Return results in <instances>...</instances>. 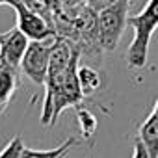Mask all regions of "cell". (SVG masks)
Here are the masks:
<instances>
[{
    "mask_svg": "<svg viewBox=\"0 0 158 158\" xmlns=\"http://www.w3.org/2000/svg\"><path fill=\"white\" fill-rule=\"evenodd\" d=\"M134 30V39L127 50V63L130 69H143L149 61V45L154 30L158 28V0H149L145 8L128 17Z\"/></svg>",
    "mask_w": 158,
    "mask_h": 158,
    "instance_id": "obj_1",
    "label": "cell"
},
{
    "mask_svg": "<svg viewBox=\"0 0 158 158\" xmlns=\"http://www.w3.org/2000/svg\"><path fill=\"white\" fill-rule=\"evenodd\" d=\"M128 10L130 0H117L110 8L97 13V34L102 50L112 52L117 48L125 26L128 24Z\"/></svg>",
    "mask_w": 158,
    "mask_h": 158,
    "instance_id": "obj_2",
    "label": "cell"
},
{
    "mask_svg": "<svg viewBox=\"0 0 158 158\" xmlns=\"http://www.w3.org/2000/svg\"><path fill=\"white\" fill-rule=\"evenodd\" d=\"M8 6L15 10L17 15V28L30 39V41H45L50 37H56V28L54 24L43 17L41 13L34 11L28 8L23 0H8Z\"/></svg>",
    "mask_w": 158,
    "mask_h": 158,
    "instance_id": "obj_3",
    "label": "cell"
},
{
    "mask_svg": "<svg viewBox=\"0 0 158 158\" xmlns=\"http://www.w3.org/2000/svg\"><path fill=\"white\" fill-rule=\"evenodd\" d=\"M54 41H56V37H50L45 41H30V45L24 52V58L21 61V71L35 86H45V82H47L50 52H52Z\"/></svg>",
    "mask_w": 158,
    "mask_h": 158,
    "instance_id": "obj_4",
    "label": "cell"
},
{
    "mask_svg": "<svg viewBox=\"0 0 158 158\" xmlns=\"http://www.w3.org/2000/svg\"><path fill=\"white\" fill-rule=\"evenodd\" d=\"M30 45V39L15 26L8 32L0 34V56H2V63L21 69V61L24 58V52Z\"/></svg>",
    "mask_w": 158,
    "mask_h": 158,
    "instance_id": "obj_5",
    "label": "cell"
},
{
    "mask_svg": "<svg viewBox=\"0 0 158 158\" xmlns=\"http://www.w3.org/2000/svg\"><path fill=\"white\" fill-rule=\"evenodd\" d=\"M17 73H19V69H13L6 63L0 65V115L8 110V106L15 95L17 82H19Z\"/></svg>",
    "mask_w": 158,
    "mask_h": 158,
    "instance_id": "obj_6",
    "label": "cell"
},
{
    "mask_svg": "<svg viewBox=\"0 0 158 158\" xmlns=\"http://www.w3.org/2000/svg\"><path fill=\"white\" fill-rule=\"evenodd\" d=\"M138 139L143 141V145L151 152V158H158V115L154 112H151V115L141 123Z\"/></svg>",
    "mask_w": 158,
    "mask_h": 158,
    "instance_id": "obj_7",
    "label": "cell"
},
{
    "mask_svg": "<svg viewBox=\"0 0 158 158\" xmlns=\"http://www.w3.org/2000/svg\"><path fill=\"white\" fill-rule=\"evenodd\" d=\"M76 143H78L76 138H69V139H65L63 143H60V145L54 147V149H45V151H41V149H28V147H24L21 158H63Z\"/></svg>",
    "mask_w": 158,
    "mask_h": 158,
    "instance_id": "obj_8",
    "label": "cell"
},
{
    "mask_svg": "<svg viewBox=\"0 0 158 158\" xmlns=\"http://www.w3.org/2000/svg\"><path fill=\"white\" fill-rule=\"evenodd\" d=\"M78 80H80V86L86 97L93 95L101 88V82H102L99 71L89 65H78Z\"/></svg>",
    "mask_w": 158,
    "mask_h": 158,
    "instance_id": "obj_9",
    "label": "cell"
},
{
    "mask_svg": "<svg viewBox=\"0 0 158 158\" xmlns=\"http://www.w3.org/2000/svg\"><path fill=\"white\" fill-rule=\"evenodd\" d=\"M76 121H78L80 132H82V136H84L86 139H89V138L95 134L97 127H99L97 115H95V114H91L89 110L82 108V106H78V108H76Z\"/></svg>",
    "mask_w": 158,
    "mask_h": 158,
    "instance_id": "obj_10",
    "label": "cell"
},
{
    "mask_svg": "<svg viewBox=\"0 0 158 158\" xmlns=\"http://www.w3.org/2000/svg\"><path fill=\"white\" fill-rule=\"evenodd\" d=\"M23 149H24V143H23L21 136H15L6 143V147L2 151H0V158H21Z\"/></svg>",
    "mask_w": 158,
    "mask_h": 158,
    "instance_id": "obj_11",
    "label": "cell"
},
{
    "mask_svg": "<svg viewBox=\"0 0 158 158\" xmlns=\"http://www.w3.org/2000/svg\"><path fill=\"white\" fill-rule=\"evenodd\" d=\"M114 2H117V0H86V4L93 10V11H102V10H106V8H110Z\"/></svg>",
    "mask_w": 158,
    "mask_h": 158,
    "instance_id": "obj_12",
    "label": "cell"
},
{
    "mask_svg": "<svg viewBox=\"0 0 158 158\" xmlns=\"http://www.w3.org/2000/svg\"><path fill=\"white\" fill-rule=\"evenodd\" d=\"M132 158H151V152L147 151V147L143 145V141H141V139H136Z\"/></svg>",
    "mask_w": 158,
    "mask_h": 158,
    "instance_id": "obj_13",
    "label": "cell"
},
{
    "mask_svg": "<svg viewBox=\"0 0 158 158\" xmlns=\"http://www.w3.org/2000/svg\"><path fill=\"white\" fill-rule=\"evenodd\" d=\"M39 2H41L47 10H50L52 13H56V11L61 10V0H39Z\"/></svg>",
    "mask_w": 158,
    "mask_h": 158,
    "instance_id": "obj_14",
    "label": "cell"
},
{
    "mask_svg": "<svg viewBox=\"0 0 158 158\" xmlns=\"http://www.w3.org/2000/svg\"><path fill=\"white\" fill-rule=\"evenodd\" d=\"M152 112H154V114L158 115V101H156V104H154V110H152Z\"/></svg>",
    "mask_w": 158,
    "mask_h": 158,
    "instance_id": "obj_15",
    "label": "cell"
},
{
    "mask_svg": "<svg viewBox=\"0 0 158 158\" xmlns=\"http://www.w3.org/2000/svg\"><path fill=\"white\" fill-rule=\"evenodd\" d=\"M0 2H2V4H8V0H0Z\"/></svg>",
    "mask_w": 158,
    "mask_h": 158,
    "instance_id": "obj_16",
    "label": "cell"
},
{
    "mask_svg": "<svg viewBox=\"0 0 158 158\" xmlns=\"http://www.w3.org/2000/svg\"><path fill=\"white\" fill-rule=\"evenodd\" d=\"M0 65H2V56H0Z\"/></svg>",
    "mask_w": 158,
    "mask_h": 158,
    "instance_id": "obj_17",
    "label": "cell"
},
{
    "mask_svg": "<svg viewBox=\"0 0 158 158\" xmlns=\"http://www.w3.org/2000/svg\"><path fill=\"white\" fill-rule=\"evenodd\" d=\"M0 6H2V2H0Z\"/></svg>",
    "mask_w": 158,
    "mask_h": 158,
    "instance_id": "obj_18",
    "label": "cell"
}]
</instances>
